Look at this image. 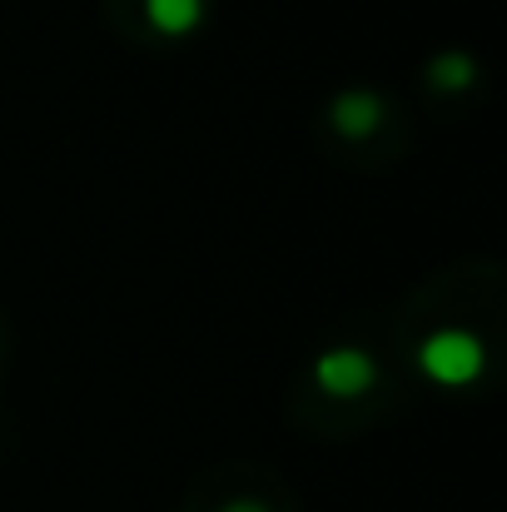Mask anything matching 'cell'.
<instances>
[{
	"label": "cell",
	"mask_w": 507,
	"mask_h": 512,
	"mask_svg": "<svg viewBox=\"0 0 507 512\" xmlns=\"http://www.w3.org/2000/svg\"><path fill=\"white\" fill-rule=\"evenodd\" d=\"M314 378H319V388H324L329 398H358V393H368V388H373L378 363H373L363 348H348V343H343V348L319 353Z\"/></svg>",
	"instance_id": "2"
},
{
	"label": "cell",
	"mask_w": 507,
	"mask_h": 512,
	"mask_svg": "<svg viewBox=\"0 0 507 512\" xmlns=\"http://www.w3.org/2000/svg\"><path fill=\"white\" fill-rule=\"evenodd\" d=\"M418 368L443 388H468V383L483 378L488 353H483V339L468 334V329H438L418 343Z\"/></svg>",
	"instance_id": "1"
},
{
	"label": "cell",
	"mask_w": 507,
	"mask_h": 512,
	"mask_svg": "<svg viewBox=\"0 0 507 512\" xmlns=\"http://www.w3.org/2000/svg\"><path fill=\"white\" fill-rule=\"evenodd\" d=\"M145 15H150V25H155L160 35L179 40V35H194V30H199L204 0H145Z\"/></svg>",
	"instance_id": "4"
},
{
	"label": "cell",
	"mask_w": 507,
	"mask_h": 512,
	"mask_svg": "<svg viewBox=\"0 0 507 512\" xmlns=\"http://www.w3.org/2000/svg\"><path fill=\"white\" fill-rule=\"evenodd\" d=\"M219 512H269L264 503H254V498H234V503H224Z\"/></svg>",
	"instance_id": "6"
},
{
	"label": "cell",
	"mask_w": 507,
	"mask_h": 512,
	"mask_svg": "<svg viewBox=\"0 0 507 512\" xmlns=\"http://www.w3.org/2000/svg\"><path fill=\"white\" fill-rule=\"evenodd\" d=\"M428 80H433L443 95H463V90L478 80V65H473L463 50H443V55L428 65Z\"/></svg>",
	"instance_id": "5"
},
{
	"label": "cell",
	"mask_w": 507,
	"mask_h": 512,
	"mask_svg": "<svg viewBox=\"0 0 507 512\" xmlns=\"http://www.w3.org/2000/svg\"><path fill=\"white\" fill-rule=\"evenodd\" d=\"M329 125H334L343 140H368L378 125H383V100L373 90H343L329 105Z\"/></svg>",
	"instance_id": "3"
}]
</instances>
